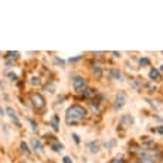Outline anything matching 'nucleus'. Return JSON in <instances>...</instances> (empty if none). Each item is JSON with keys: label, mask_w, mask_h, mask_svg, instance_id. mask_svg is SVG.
I'll return each mask as SVG.
<instances>
[{"label": "nucleus", "mask_w": 163, "mask_h": 163, "mask_svg": "<svg viewBox=\"0 0 163 163\" xmlns=\"http://www.w3.org/2000/svg\"><path fill=\"white\" fill-rule=\"evenodd\" d=\"M138 163H154V160H151V159H143L141 162H138Z\"/></svg>", "instance_id": "nucleus-18"}, {"label": "nucleus", "mask_w": 163, "mask_h": 163, "mask_svg": "<svg viewBox=\"0 0 163 163\" xmlns=\"http://www.w3.org/2000/svg\"><path fill=\"white\" fill-rule=\"evenodd\" d=\"M31 83H33V85H40V79H39V77H33V79H31Z\"/></svg>", "instance_id": "nucleus-17"}, {"label": "nucleus", "mask_w": 163, "mask_h": 163, "mask_svg": "<svg viewBox=\"0 0 163 163\" xmlns=\"http://www.w3.org/2000/svg\"><path fill=\"white\" fill-rule=\"evenodd\" d=\"M156 132H159V133H163V128H157V129H156Z\"/></svg>", "instance_id": "nucleus-22"}, {"label": "nucleus", "mask_w": 163, "mask_h": 163, "mask_svg": "<svg viewBox=\"0 0 163 163\" xmlns=\"http://www.w3.org/2000/svg\"><path fill=\"white\" fill-rule=\"evenodd\" d=\"M51 147H52L54 151H61V150H62V144H58V143H54Z\"/></svg>", "instance_id": "nucleus-10"}, {"label": "nucleus", "mask_w": 163, "mask_h": 163, "mask_svg": "<svg viewBox=\"0 0 163 163\" xmlns=\"http://www.w3.org/2000/svg\"><path fill=\"white\" fill-rule=\"evenodd\" d=\"M30 99H31V102H33L34 108L40 110V108H43V107H44V98H43L40 94H31V95H30Z\"/></svg>", "instance_id": "nucleus-2"}, {"label": "nucleus", "mask_w": 163, "mask_h": 163, "mask_svg": "<svg viewBox=\"0 0 163 163\" xmlns=\"http://www.w3.org/2000/svg\"><path fill=\"white\" fill-rule=\"evenodd\" d=\"M94 71H97V76L98 77L101 76V67H99V64H95L94 65Z\"/></svg>", "instance_id": "nucleus-13"}, {"label": "nucleus", "mask_w": 163, "mask_h": 163, "mask_svg": "<svg viewBox=\"0 0 163 163\" xmlns=\"http://www.w3.org/2000/svg\"><path fill=\"white\" fill-rule=\"evenodd\" d=\"M62 162H64V163H73V160L70 159V157H64V159H62Z\"/></svg>", "instance_id": "nucleus-19"}, {"label": "nucleus", "mask_w": 163, "mask_h": 163, "mask_svg": "<svg viewBox=\"0 0 163 163\" xmlns=\"http://www.w3.org/2000/svg\"><path fill=\"white\" fill-rule=\"evenodd\" d=\"M51 123H52V128H54V131H58V129H59V126H58V117H56V116H52Z\"/></svg>", "instance_id": "nucleus-8"}, {"label": "nucleus", "mask_w": 163, "mask_h": 163, "mask_svg": "<svg viewBox=\"0 0 163 163\" xmlns=\"http://www.w3.org/2000/svg\"><path fill=\"white\" fill-rule=\"evenodd\" d=\"M18 55H19V52H9L8 54L9 58H18Z\"/></svg>", "instance_id": "nucleus-16"}, {"label": "nucleus", "mask_w": 163, "mask_h": 163, "mask_svg": "<svg viewBox=\"0 0 163 163\" xmlns=\"http://www.w3.org/2000/svg\"><path fill=\"white\" fill-rule=\"evenodd\" d=\"M110 163H123L122 160H119V159H114V160H111Z\"/></svg>", "instance_id": "nucleus-20"}, {"label": "nucleus", "mask_w": 163, "mask_h": 163, "mask_svg": "<svg viewBox=\"0 0 163 163\" xmlns=\"http://www.w3.org/2000/svg\"><path fill=\"white\" fill-rule=\"evenodd\" d=\"M111 76H113L114 79H117V80H119V79L122 77V73L119 71V70H111Z\"/></svg>", "instance_id": "nucleus-9"}, {"label": "nucleus", "mask_w": 163, "mask_h": 163, "mask_svg": "<svg viewBox=\"0 0 163 163\" xmlns=\"http://www.w3.org/2000/svg\"><path fill=\"white\" fill-rule=\"evenodd\" d=\"M150 77L151 79H159V71H157V70H151V71H150Z\"/></svg>", "instance_id": "nucleus-11"}, {"label": "nucleus", "mask_w": 163, "mask_h": 163, "mask_svg": "<svg viewBox=\"0 0 163 163\" xmlns=\"http://www.w3.org/2000/svg\"><path fill=\"white\" fill-rule=\"evenodd\" d=\"M139 64H141V65H148L150 61H148L147 58H143V59H139Z\"/></svg>", "instance_id": "nucleus-15"}, {"label": "nucleus", "mask_w": 163, "mask_h": 163, "mask_svg": "<svg viewBox=\"0 0 163 163\" xmlns=\"http://www.w3.org/2000/svg\"><path fill=\"white\" fill-rule=\"evenodd\" d=\"M21 148H22V151H24L25 154H30V150H28V147H27L25 143H22V144H21Z\"/></svg>", "instance_id": "nucleus-14"}, {"label": "nucleus", "mask_w": 163, "mask_h": 163, "mask_svg": "<svg viewBox=\"0 0 163 163\" xmlns=\"http://www.w3.org/2000/svg\"><path fill=\"white\" fill-rule=\"evenodd\" d=\"M126 102V95L125 94H119L114 99V108H122Z\"/></svg>", "instance_id": "nucleus-4"}, {"label": "nucleus", "mask_w": 163, "mask_h": 163, "mask_svg": "<svg viewBox=\"0 0 163 163\" xmlns=\"http://www.w3.org/2000/svg\"><path fill=\"white\" fill-rule=\"evenodd\" d=\"M160 71H163V65H162V67H160Z\"/></svg>", "instance_id": "nucleus-23"}, {"label": "nucleus", "mask_w": 163, "mask_h": 163, "mask_svg": "<svg viewBox=\"0 0 163 163\" xmlns=\"http://www.w3.org/2000/svg\"><path fill=\"white\" fill-rule=\"evenodd\" d=\"M85 117H86V110L82 105H71L67 110V114H65L67 123H79Z\"/></svg>", "instance_id": "nucleus-1"}, {"label": "nucleus", "mask_w": 163, "mask_h": 163, "mask_svg": "<svg viewBox=\"0 0 163 163\" xmlns=\"http://www.w3.org/2000/svg\"><path fill=\"white\" fill-rule=\"evenodd\" d=\"M73 86H74V90H77V92H85V90H86V80L82 79V77H79V76H76V77L73 79Z\"/></svg>", "instance_id": "nucleus-3"}, {"label": "nucleus", "mask_w": 163, "mask_h": 163, "mask_svg": "<svg viewBox=\"0 0 163 163\" xmlns=\"http://www.w3.org/2000/svg\"><path fill=\"white\" fill-rule=\"evenodd\" d=\"M73 138H74V141H76V143H79V141H80V139H79V136H77V135H76V133H74V135H73Z\"/></svg>", "instance_id": "nucleus-21"}, {"label": "nucleus", "mask_w": 163, "mask_h": 163, "mask_svg": "<svg viewBox=\"0 0 163 163\" xmlns=\"http://www.w3.org/2000/svg\"><path fill=\"white\" fill-rule=\"evenodd\" d=\"M31 145H33V150H36V151H39V153L43 151V145H42V143L39 141V139L33 138V139H31Z\"/></svg>", "instance_id": "nucleus-6"}, {"label": "nucleus", "mask_w": 163, "mask_h": 163, "mask_svg": "<svg viewBox=\"0 0 163 163\" xmlns=\"http://www.w3.org/2000/svg\"><path fill=\"white\" fill-rule=\"evenodd\" d=\"M120 123H122L125 128H129V126H132V125H133V117H132L131 114H125V116H122Z\"/></svg>", "instance_id": "nucleus-5"}, {"label": "nucleus", "mask_w": 163, "mask_h": 163, "mask_svg": "<svg viewBox=\"0 0 163 163\" xmlns=\"http://www.w3.org/2000/svg\"><path fill=\"white\" fill-rule=\"evenodd\" d=\"M89 148H90V151H92V153H98V151H99V147H98L97 144H95V145H94V144H90V145H89Z\"/></svg>", "instance_id": "nucleus-12"}, {"label": "nucleus", "mask_w": 163, "mask_h": 163, "mask_svg": "<svg viewBox=\"0 0 163 163\" xmlns=\"http://www.w3.org/2000/svg\"><path fill=\"white\" fill-rule=\"evenodd\" d=\"M6 113L9 114V117L15 122V125H18L19 126V120H18V117H16V114H15V111H13V108H11V107H8L6 108Z\"/></svg>", "instance_id": "nucleus-7"}]
</instances>
